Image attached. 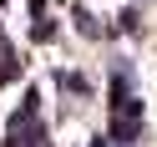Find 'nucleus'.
I'll use <instances>...</instances> for the list:
<instances>
[{
	"label": "nucleus",
	"instance_id": "f257e3e1",
	"mask_svg": "<svg viewBox=\"0 0 157 147\" xmlns=\"http://www.w3.org/2000/svg\"><path fill=\"white\" fill-rule=\"evenodd\" d=\"M71 25H76V36H86V41H101L106 36V25L96 21V10H86V5H71Z\"/></svg>",
	"mask_w": 157,
	"mask_h": 147
},
{
	"label": "nucleus",
	"instance_id": "f03ea898",
	"mask_svg": "<svg viewBox=\"0 0 157 147\" xmlns=\"http://www.w3.org/2000/svg\"><path fill=\"white\" fill-rule=\"evenodd\" d=\"M56 86H61L71 102H91V81H86L81 71H56Z\"/></svg>",
	"mask_w": 157,
	"mask_h": 147
},
{
	"label": "nucleus",
	"instance_id": "7ed1b4c3",
	"mask_svg": "<svg viewBox=\"0 0 157 147\" xmlns=\"http://www.w3.org/2000/svg\"><path fill=\"white\" fill-rule=\"evenodd\" d=\"M137 36V31H142V10H137V5H122V10H117V21L112 25H106V36Z\"/></svg>",
	"mask_w": 157,
	"mask_h": 147
},
{
	"label": "nucleus",
	"instance_id": "20e7f679",
	"mask_svg": "<svg viewBox=\"0 0 157 147\" xmlns=\"http://www.w3.org/2000/svg\"><path fill=\"white\" fill-rule=\"evenodd\" d=\"M31 41H36V46H51V41H56V21H51V15L31 21Z\"/></svg>",
	"mask_w": 157,
	"mask_h": 147
}]
</instances>
